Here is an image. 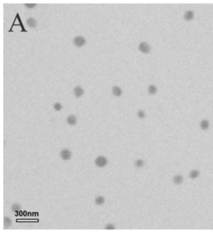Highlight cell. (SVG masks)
<instances>
[{
  "instance_id": "1",
  "label": "cell",
  "mask_w": 213,
  "mask_h": 232,
  "mask_svg": "<svg viewBox=\"0 0 213 232\" xmlns=\"http://www.w3.org/2000/svg\"><path fill=\"white\" fill-rule=\"evenodd\" d=\"M94 162H95V165L97 166H98V167H100V168H102L106 166V164H107V160H106V158L105 156H97V157L96 158Z\"/></svg>"
},
{
  "instance_id": "2",
  "label": "cell",
  "mask_w": 213,
  "mask_h": 232,
  "mask_svg": "<svg viewBox=\"0 0 213 232\" xmlns=\"http://www.w3.org/2000/svg\"><path fill=\"white\" fill-rule=\"evenodd\" d=\"M73 44L77 48H81L86 44V39L82 36H77L73 39Z\"/></svg>"
},
{
  "instance_id": "3",
  "label": "cell",
  "mask_w": 213,
  "mask_h": 232,
  "mask_svg": "<svg viewBox=\"0 0 213 232\" xmlns=\"http://www.w3.org/2000/svg\"><path fill=\"white\" fill-rule=\"evenodd\" d=\"M138 49L142 53H149L151 52V47L146 42H142L138 46Z\"/></svg>"
},
{
  "instance_id": "4",
  "label": "cell",
  "mask_w": 213,
  "mask_h": 232,
  "mask_svg": "<svg viewBox=\"0 0 213 232\" xmlns=\"http://www.w3.org/2000/svg\"><path fill=\"white\" fill-rule=\"evenodd\" d=\"M60 157L64 161H68L72 157V153L68 149H63L60 152Z\"/></svg>"
},
{
  "instance_id": "5",
  "label": "cell",
  "mask_w": 213,
  "mask_h": 232,
  "mask_svg": "<svg viewBox=\"0 0 213 232\" xmlns=\"http://www.w3.org/2000/svg\"><path fill=\"white\" fill-rule=\"evenodd\" d=\"M73 93H74V95H75V97H82V96L83 95L84 90L80 87V86H77V87H76L75 88H74Z\"/></svg>"
},
{
  "instance_id": "6",
  "label": "cell",
  "mask_w": 213,
  "mask_h": 232,
  "mask_svg": "<svg viewBox=\"0 0 213 232\" xmlns=\"http://www.w3.org/2000/svg\"><path fill=\"white\" fill-rule=\"evenodd\" d=\"M172 182L174 185H181L183 182V176L181 175H176L172 178Z\"/></svg>"
},
{
  "instance_id": "7",
  "label": "cell",
  "mask_w": 213,
  "mask_h": 232,
  "mask_svg": "<svg viewBox=\"0 0 213 232\" xmlns=\"http://www.w3.org/2000/svg\"><path fill=\"white\" fill-rule=\"evenodd\" d=\"M67 122L68 125L71 126H74L77 124V117L74 115H69L68 117H67Z\"/></svg>"
},
{
  "instance_id": "8",
  "label": "cell",
  "mask_w": 213,
  "mask_h": 232,
  "mask_svg": "<svg viewBox=\"0 0 213 232\" xmlns=\"http://www.w3.org/2000/svg\"><path fill=\"white\" fill-rule=\"evenodd\" d=\"M112 92L113 95L116 96V97H120V96H122V90L119 87L114 86V87H112Z\"/></svg>"
},
{
  "instance_id": "9",
  "label": "cell",
  "mask_w": 213,
  "mask_h": 232,
  "mask_svg": "<svg viewBox=\"0 0 213 232\" xmlns=\"http://www.w3.org/2000/svg\"><path fill=\"white\" fill-rule=\"evenodd\" d=\"M12 220L10 219L9 217H7L5 216L3 218V226H4V229H8L12 226Z\"/></svg>"
},
{
  "instance_id": "10",
  "label": "cell",
  "mask_w": 213,
  "mask_h": 232,
  "mask_svg": "<svg viewBox=\"0 0 213 232\" xmlns=\"http://www.w3.org/2000/svg\"><path fill=\"white\" fill-rule=\"evenodd\" d=\"M194 18V13L192 11H187L184 14V19L186 21H192Z\"/></svg>"
},
{
  "instance_id": "11",
  "label": "cell",
  "mask_w": 213,
  "mask_h": 232,
  "mask_svg": "<svg viewBox=\"0 0 213 232\" xmlns=\"http://www.w3.org/2000/svg\"><path fill=\"white\" fill-rule=\"evenodd\" d=\"M209 127H210V122H209V121L207 120H202V122H200V127L202 130H207V129L209 128Z\"/></svg>"
},
{
  "instance_id": "12",
  "label": "cell",
  "mask_w": 213,
  "mask_h": 232,
  "mask_svg": "<svg viewBox=\"0 0 213 232\" xmlns=\"http://www.w3.org/2000/svg\"><path fill=\"white\" fill-rule=\"evenodd\" d=\"M27 24H28V26L29 27V28H36V26H37V24H38V23H37V21L34 19V18H29L28 20H27Z\"/></svg>"
},
{
  "instance_id": "13",
  "label": "cell",
  "mask_w": 213,
  "mask_h": 232,
  "mask_svg": "<svg viewBox=\"0 0 213 232\" xmlns=\"http://www.w3.org/2000/svg\"><path fill=\"white\" fill-rule=\"evenodd\" d=\"M200 175V171L198 170H192V171L189 172V177L191 179H196Z\"/></svg>"
},
{
  "instance_id": "14",
  "label": "cell",
  "mask_w": 213,
  "mask_h": 232,
  "mask_svg": "<svg viewBox=\"0 0 213 232\" xmlns=\"http://www.w3.org/2000/svg\"><path fill=\"white\" fill-rule=\"evenodd\" d=\"M104 202H105V198L103 196H98L95 198V204L97 206H102L104 204Z\"/></svg>"
},
{
  "instance_id": "15",
  "label": "cell",
  "mask_w": 213,
  "mask_h": 232,
  "mask_svg": "<svg viewBox=\"0 0 213 232\" xmlns=\"http://www.w3.org/2000/svg\"><path fill=\"white\" fill-rule=\"evenodd\" d=\"M147 90H148V93L150 95H155L157 93V87L155 85H150L148 87Z\"/></svg>"
},
{
  "instance_id": "16",
  "label": "cell",
  "mask_w": 213,
  "mask_h": 232,
  "mask_svg": "<svg viewBox=\"0 0 213 232\" xmlns=\"http://www.w3.org/2000/svg\"><path fill=\"white\" fill-rule=\"evenodd\" d=\"M144 164H145L144 161L142 159L137 160V161L134 162V166H135V167H137V168H142L143 166H144Z\"/></svg>"
},
{
  "instance_id": "17",
  "label": "cell",
  "mask_w": 213,
  "mask_h": 232,
  "mask_svg": "<svg viewBox=\"0 0 213 232\" xmlns=\"http://www.w3.org/2000/svg\"><path fill=\"white\" fill-rule=\"evenodd\" d=\"M11 210L13 212H17V211H19L21 210V206H20L18 203H14V204L12 205L11 206Z\"/></svg>"
},
{
  "instance_id": "18",
  "label": "cell",
  "mask_w": 213,
  "mask_h": 232,
  "mask_svg": "<svg viewBox=\"0 0 213 232\" xmlns=\"http://www.w3.org/2000/svg\"><path fill=\"white\" fill-rule=\"evenodd\" d=\"M16 17H17V18H18V22H19V26L21 27V28H22V32H27V30L25 29L24 27H23V23H22V20H21V18H20V17H19V14H18V13H17Z\"/></svg>"
},
{
  "instance_id": "19",
  "label": "cell",
  "mask_w": 213,
  "mask_h": 232,
  "mask_svg": "<svg viewBox=\"0 0 213 232\" xmlns=\"http://www.w3.org/2000/svg\"><path fill=\"white\" fill-rule=\"evenodd\" d=\"M53 108L55 109L57 112H59V111L62 110V106L61 105V103H59V102H56V103H54V105H53Z\"/></svg>"
},
{
  "instance_id": "20",
  "label": "cell",
  "mask_w": 213,
  "mask_h": 232,
  "mask_svg": "<svg viewBox=\"0 0 213 232\" xmlns=\"http://www.w3.org/2000/svg\"><path fill=\"white\" fill-rule=\"evenodd\" d=\"M145 117H146V114H145L144 111H142V110H138V112H137V117H138V118L143 119Z\"/></svg>"
},
{
  "instance_id": "21",
  "label": "cell",
  "mask_w": 213,
  "mask_h": 232,
  "mask_svg": "<svg viewBox=\"0 0 213 232\" xmlns=\"http://www.w3.org/2000/svg\"><path fill=\"white\" fill-rule=\"evenodd\" d=\"M105 230H106V231H114L115 226H113L112 224L109 223V224H107V225H106V226H105Z\"/></svg>"
},
{
  "instance_id": "22",
  "label": "cell",
  "mask_w": 213,
  "mask_h": 232,
  "mask_svg": "<svg viewBox=\"0 0 213 232\" xmlns=\"http://www.w3.org/2000/svg\"><path fill=\"white\" fill-rule=\"evenodd\" d=\"M36 3H24V6L28 8H33L36 7Z\"/></svg>"
}]
</instances>
